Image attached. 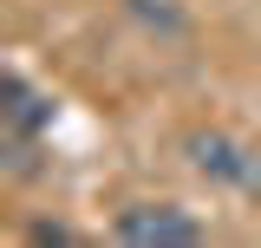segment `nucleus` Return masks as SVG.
<instances>
[{
  "instance_id": "obj_1",
  "label": "nucleus",
  "mask_w": 261,
  "mask_h": 248,
  "mask_svg": "<svg viewBox=\"0 0 261 248\" xmlns=\"http://www.w3.org/2000/svg\"><path fill=\"white\" fill-rule=\"evenodd\" d=\"M111 235L118 242H137V248H190L202 242L209 229L183 209V203H130V209H118V222H111Z\"/></svg>"
},
{
  "instance_id": "obj_3",
  "label": "nucleus",
  "mask_w": 261,
  "mask_h": 248,
  "mask_svg": "<svg viewBox=\"0 0 261 248\" xmlns=\"http://www.w3.org/2000/svg\"><path fill=\"white\" fill-rule=\"evenodd\" d=\"M33 242H59V248H72L79 235H72V229H59V222H33Z\"/></svg>"
},
{
  "instance_id": "obj_2",
  "label": "nucleus",
  "mask_w": 261,
  "mask_h": 248,
  "mask_svg": "<svg viewBox=\"0 0 261 248\" xmlns=\"http://www.w3.org/2000/svg\"><path fill=\"white\" fill-rule=\"evenodd\" d=\"M53 131V98L33 92L27 72H7V105H0V144H39Z\"/></svg>"
}]
</instances>
